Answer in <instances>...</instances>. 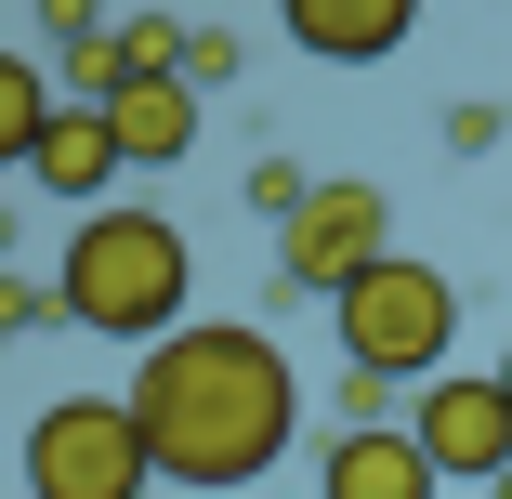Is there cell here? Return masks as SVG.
I'll return each mask as SVG.
<instances>
[{
  "label": "cell",
  "mask_w": 512,
  "mask_h": 499,
  "mask_svg": "<svg viewBox=\"0 0 512 499\" xmlns=\"http://www.w3.org/2000/svg\"><path fill=\"white\" fill-rule=\"evenodd\" d=\"M132 421H145V447H158V486H184V499H237V486H263L276 460H289V434H302V381H289V355L263 342V329H171V342H145V368H132Z\"/></svg>",
  "instance_id": "1"
},
{
  "label": "cell",
  "mask_w": 512,
  "mask_h": 499,
  "mask_svg": "<svg viewBox=\"0 0 512 499\" xmlns=\"http://www.w3.org/2000/svg\"><path fill=\"white\" fill-rule=\"evenodd\" d=\"M53 289H66V329L171 342L197 263H184V224H158V211H92V224L66 237V276H53Z\"/></svg>",
  "instance_id": "2"
},
{
  "label": "cell",
  "mask_w": 512,
  "mask_h": 499,
  "mask_svg": "<svg viewBox=\"0 0 512 499\" xmlns=\"http://www.w3.org/2000/svg\"><path fill=\"white\" fill-rule=\"evenodd\" d=\"M329 316H342V355L394 368V381H447V355H460V289L434 263H407V250H381L368 276H342Z\"/></svg>",
  "instance_id": "3"
},
{
  "label": "cell",
  "mask_w": 512,
  "mask_h": 499,
  "mask_svg": "<svg viewBox=\"0 0 512 499\" xmlns=\"http://www.w3.org/2000/svg\"><path fill=\"white\" fill-rule=\"evenodd\" d=\"M158 447L132 421V394H53L27 421V499H145Z\"/></svg>",
  "instance_id": "4"
},
{
  "label": "cell",
  "mask_w": 512,
  "mask_h": 499,
  "mask_svg": "<svg viewBox=\"0 0 512 499\" xmlns=\"http://www.w3.org/2000/svg\"><path fill=\"white\" fill-rule=\"evenodd\" d=\"M394 250V211H381V184H316L302 211L276 224V289L302 303V289H342Z\"/></svg>",
  "instance_id": "5"
},
{
  "label": "cell",
  "mask_w": 512,
  "mask_h": 499,
  "mask_svg": "<svg viewBox=\"0 0 512 499\" xmlns=\"http://www.w3.org/2000/svg\"><path fill=\"white\" fill-rule=\"evenodd\" d=\"M407 434L434 447L447 486H499V473H512V394H499V368H447V381H421Z\"/></svg>",
  "instance_id": "6"
},
{
  "label": "cell",
  "mask_w": 512,
  "mask_h": 499,
  "mask_svg": "<svg viewBox=\"0 0 512 499\" xmlns=\"http://www.w3.org/2000/svg\"><path fill=\"white\" fill-rule=\"evenodd\" d=\"M289 40L316 66H394L407 40H421V0H276Z\"/></svg>",
  "instance_id": "7"
},
{
  "label": "cell",
  "mask_w": 512,
  "mask_h": 499,
  "mask_svg": "<svg viewBox=\"0 0 512 499\" xmlns=\"http://www.w3.org/2000/svg\"><path fill=\"white\" fill-rule=\"evenodd\" d=\"M447 473H434V447L407 434V421H381V434H329V460H316V499H434Z\"/></svg>",
  "instance_id": "8"
},
{
  "label": "cell",
  "mask_w": 512,
  "mask_h": 499,
  "mask_svg": "<svg viewBox=\"0 0 512 499\" xmlns=\"http://www.w3.org/2000/svg\"><path fill=\"white\" fill-rule=\"evenodd\" d=\"M106 132H119L132 171H171V158L197 145V79H119V92H106Z\"/></svg>",
  "instance_id": "9"
},
{
  "label": "cell",
  "mask_w": 512,
  "mask_h": 499,
  "mask_svg": "<svg viewBox=\"0 0 512 499\" xmlns=\"http://www.w3.org/2000/svg\"><path fill=\"white\" fill-rule=\"evenodd\" d=\"M132 158H119V132H106V106H53V132H40V158H27V184H53V197H106Z\"/></svg>",
  "instance_id": "10"
},
{
  "label": "cell",
  "mask_w": 512,
  "mask_h": 499,
  "mask_svg": "<svg viewBox=\"0 0 512 499\" xmlns=\"http://www.w3.org/2000/svg\"><path fill=\"white\" fill-rule=\"evenodd\" d=\"M53 106H66V79H53V66H27V53H0V171H27V158H40Z\"/></svg>",
  "instance_id": "11"
},
{
  "label": "cell",
  "mask_w": 512,
  "mask_h": 499,
  "mask_svg": "<svg viewBox=\"0 0 512 499\" xmlns=\"http://www.w3.org/2000/svg\"><path fill=\"white\" fill-rule=\"evenodd\" d=\"M302 197H316V171H302V158H263V171H250V211H276V224H289Z\"/></svg>",
  "instance_id": "12"
},
{
  "label": "cell",
  "mask_w": 512,
  "mask_h": 499,
  "mask_svg": "<svg viewBox=\"0 0 512 499\" xmlns=\"http://www.w3.org/2000/svg\"><path fill=\"white\" fill-rule=\"evenodd\" d=\"M66 316V289H14V276H0V342H27V329H53Z\"/></svg>",
  "instance_id": "13"
},
{
  "label": "cell",
  "mask_w": 512,
  "mask_h": 499,
  "mask_svg": "<svg viewBox=\"0 0 512 499\" xmlns=\"http://www.w3.org/2000/svg\"><path fill=\"white\" fill-rule=\"evenodd\" d=\"M237 66H250V53H237V40H224V27H197V53H184V79H197V92H224V79H237Z\"/></svg>",
  "instance_id": "14"
},
{
  "label": "cell",
  "mask_w": 512,
  "mask_h": 499,
  "mask_svg": "<svg viewBox=\"0 0 512 499\" xmlns=\"http://www.w3.org/2000/svg\"><path fill=\"white\" fill-rule=\"evenodd\" d=\"M40 27H53L66 53H79V40H106V14H92V0H40Z\"/></svg>",
  "instance_id": "15"
},
{
  "label": "cell",
  "mask_w": 512,
  "mask_h": 499,
  "mask_svg": "<svg viewBox=\"0 0 512 499\" xmlns=\"http://www.w3.org/2000/svg\"><path fill=\"white\" fill-rule=\"evenodd\" d=\"M499 394H512V342H499Z\"/></svg>",
  "instance_id": "16"
},
{
  "label": "cell",
  "mask_w": 512,
  "mask_h": 499,
  "mask_svg": "<svg viewBox=\"0 0 512 499\" xmlns=\"http://www.w3.org/2000/svg\"><path fill=\"white\" fill-rule=\"evenodd\" d=\"M486 499H512V473H499V486H486Z\"/></svg>",
  "instance_id": "17"
}]
</instances>
